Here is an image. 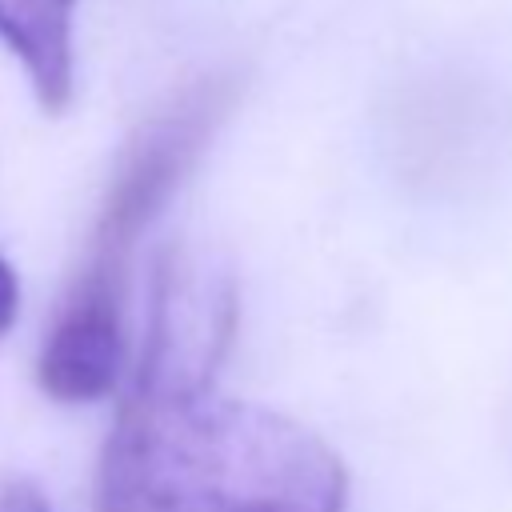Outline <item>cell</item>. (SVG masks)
<instances>
[{"label":"cell","mask_w":512,"mask_h":512,"mask_svg":"<svg viewBox=\"0 0 512 512\" xmlns=\"http://www.w3.org/2000/svg\"><path fill=\"white\" fill-rule=\"evenodd\" d=\"M344 460L304 424L216 392L140 384L96 464V512H344Z\"/></svg>","instance_id":"6da1fadb"},{"label":"cell","mask_w":512,"mask_h":512,"mask_svg":"<svg viewBox=\"0 0 512 512\" xmlns=\"http://www.w3.org/2000/svg\"><path fill=\"white\" fill-rule=\"evenodd\" d=\"M236 96L232 76H200L172 92L120 148L112 180L104 188L96 228L88 240L84 268L76 272L72 288L124 300L128 292V264L140 236L176 196L184 176L196 168L204 148L212 144L216 128L224 124Z\"/></svg>","instance_id":"7a4b0ae2"},{"label":"cell","mask_w":512,"mask_h":512,"mask_svg":"<svg viewBox=\"0 0 512 512\" xmlns=\"http://www.w3.org/2000/svg\"><path fill=\"white\" fill-rule=\"evenodd\" d=\"M236 328L232 280L192 256H168L156 268L140 384H212Z\"/></svg>","instance_id":"3957f363"},{"label":"cell","mask_w":512,"mask_h":512,"mask_svg":"<svg viewBox=\"0 0 512 512\" xmlns=\"http://www.w3.org/2000/svg\"><path fill=\"white\" fill-rule=\"evenodd\" d=\"M124 364V304L68 288L36 360L40 388L60 404H88L112 392Z\"/></svg>","instance_id":"277c9868"},{"label":"cell","mask_w":512,"mask_h":512,"mask_svg":"<svg viewBox=\"0 0 512 512\" xmlns=\"http://www.w3.org/2000/svg\"><path fill=\"white\" fill-rule=\"evenodd\" d=\"M0 40L20 60L44 112H64L76 84V0H0Z\"/></svg>","instance_id":"5b68a950"},{"label":"cell","mask_w":512,"mask_h":512,"mask_svg":"<svg viewBox=\"0 0 512 512\" xmlns=\"http://www.w3.org/2000/svg\"><path fill=\"white\" fill-rule=\"evenodd\" d=\"M0 512H52L44 492L28 480H8L0 488Z\"/></svg>","instance_id":"8992f818"},{"label":"cell","mask_w":512,"mask_h":512,"mask_svg":"<svg viewBox=\"0 0 512 512\" xmlns=\"http://www.w3.org/2000/svg\"><path fill=\"white\" fill-rule=\"evenodd\" d=\"M16 316H20V284H16V272L0 260V336H8Z\"/></svg>","instance_id":"52a82bcc"}]
</instances>
